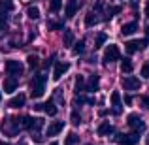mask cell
<instances>
[{
	"instance_id": "cell-10",
	"label": "cell",
	"mask_w": 149,
	"mask_h": 145,
	"mask_svg": "<svg viewBox=\"0 0 149 145\" xmlns=\"http://www.w3.org/2000/svg\"><path fill=\"white\" fill-rule=\"evenodd\" d=\"M36 108V111H45L47 115H57V105L53 104V100H47V102H44V104H38V105H34Z\"/></svg>"
},
{
	"instance_id": "cell-14",
	"label": "cell",
	"mask_w": 149,
	"mask_h": 145,
	"mask_svg": "<svg viewBox=\"0 0 149 145\" xmlns=\"http://www.w3.org/2000/svg\"><path fill=\"white\" fill-rule=\"evenodd\" d=\"M17 87H19V83H17V79H15V77H8V79H4V85H2L4 92L11 94V92L17 91Z\"/></svg>"
},
{
	"instance_id": "cell-26",
	"label": "cell",
	"mask_w": 149,
	"mask_h": 145,
	"mask_svg": "<svg viewBox=\"0 0 149 145\" xmlns=\"http://www.w3.org/2000/svg\"><path fill=\"white\" fill-rule=\"evenodd\" d=\"M26 15H29L30 19H34V21H36V19L40 17V10H38L36 6H30L29 10H26Z\"/></svg>"
},
{
	"instance_id": "cell-33",
	"label": "cell",
	"mask_w": 149,
	"mask_h": 145,
	"mask_svg": "<svg viewBox=\"0 0 149 145\" xmlns=\"http://www.w3.org/2000/svg\"><path fill=\"white\" fill-rule=\"evenodd\" d=\"M142 77H146V79H149V62H146V64L142 66Z\"/></svg>"
},
{
	"instance_id": "cell-22",
	"label": "cell",
	"mask_w": 149,
	"mask_h": 145,
	"mask_svg": "<svg viewBox=\"0 0 149 145\" xmlns=\"http://www.w3.org/2000/svg\"><path fill=\"white\" fill-rule=\"evenodd\" d=\"M121 70H123L125 74H130L132 72V60L130 58H121Z\"/></svg>"
},
{
	"instance_id": "cell-35",
	"label": "cell",
	"mask_w": 149,
	"mask_h": 145,
	"mask_svg": "<svg viewBox=\"0 0 149 145\" xmlns=\"http://www.w3.org/2000/svg\"><path fill=\"white\" fill-rule=\"evenodd\" d=\"M6 26H8V23H6V15H0V32H2V30H6Z\"/></svg>"
},
{
	"instance_id": "cell-20",
	"label": "cell",
	"mask_w": 149,
	"mask_h": 145,
	"mask_svg": "<svg viewBox=\"0 0 149 145\" xmlns=\"http://www.w3.org/2000/svg\"><path fill=\"white\" fill-rule=\"evenodd\" d=\"M96 23H98V15H96V11H91L89 15H85V26H95Z\"/></svg>"
},
{
	"instance_id": "cell-5",
	"label": "cell",
	"mask_w": 149,
	"mask_h": 145,
	"mask_svg": "<svg viewBox=\"0 0 149 145\" xmlns=\"http://www.w3.org/2000/svg\"><path fill=\"white\" fill-rule=\"evenodd\" d=\"M147 45H149V40H130V42L125 44V51H127L128 55H134V53H138L140 49L147 47Z\"/></svg>"
},
{
	"instance_id": "cell-36",
	"label": "cell",
	"mask_w": 149,
	"mask_h": 145,
	"mask_svg": "<svg viewBox=\"0 0 149 145\" xmlns=\"http://www.w3.org/2000/svg\"><path fill=\"white\" fill-rule=\"evenodd\" d=\"M72 123H74V124H79V123H81L79 113H77V111H74V113H72Z\"/></svg>"
},
{
	"instance_id": "cell-11",
	"label": "cell",
	"mask_w": 149,
	"mask_h": 145,
	"mask_svg": "<svg viewBox=\"0 0 149 145\" xmlns=\"http://www.w3.org/2000/svg\"><path fill=\"white\" fill-rule=\"evenodd\" d=\"M77 10H79V2H77V0H68V2H66V8H64V15L68 19H72L74 15L77 13Z\"/></svg>"
},
{
	"instance_id": "cell-44",
	"label": "cell",
	"mask_w": 149,
	"mask_h": 145,
	"mask_svg": "<svg viewBox=\"0 0 149 145\" xmlns=\"http://www.w3.org/2000/svg\"><path fill=\"white\" fill-rule=\"evenodd\" d=\"M0 100H2V98H0Z\"/></svg>"
},
{
	"instance_id": "cell-13",
	"label": "cell",
	"mask_w": 149,
	"mask_h": 145,
	"mask_svg": "<svg viewBox=\"0 0 149 145\" xmlns=\"http://www.w3.org/2000/svg\"><path fill=\"white\" fill-rule=\"evenodd\" d=\"M123 87L127 89V91H138V89H140V79L134 77V76L125 77V79H123Z\"/></svg>"
},
{
	"instance_id": "cell-34",
	"label": "cell",
	"mask_w": 149,
	"mask_h": 145,
	"mask_svg": "<svg viewBox=\"0 0 149 145\" xmlns=\"http://www.w3.org/2000/svg\"><path fill=\"white\" fill-rule=\"evenodd\" d=\"M140 102H142V108L149 111V96H142V100H140Z\"/></svg>"
},
{
	"instance_id": "cell-18",
	"label": "cell",
	"mask_w": 149,
	"mask_h": 145,
	"mask_svg": "<svg viewBox=\"0 0 149 145\" xmlns=\"http://www.w3.org/2000/svg\"><path fill=\"white\" fill-rule=\"evenodd\" d=\"M121 32H123L125 36H130V34H136V32H138V23H136V21H132V23H127V25H123Z\"/></svg>"
},
{
	"instance_id": "cell-32",
	"label": "cell",
	"mask_w": 149,
	"mask_h": 145,
	"mask_svg": "<svg viewBox=\"0 0 149 145\" xmlns=\"http://www.w3.org/2000/svg\"><path fill=\"white\" fill-rule=\"evenodd\" d=\"M47 26H49L51 30H61V28H62V23H61V21H49Z\"/></svg>"
},
{
	"instance_id": "cell-42",
	"label": "cell",
	"mask_w": 149,
	"mask_h": 145,
	"mask_svg": "<svg viewBox=\"0 0 149 145\" xmlns=\"http://www.w3.org/2000/svg\"><path fill=\"white\" fill-rule=\"evenodd\" d=\"M51 145H58V143H57V142H51Z\"/></svg>"
},
{
	"instance_id": "cell-37",
	"label": "cell",
	"mask_w": 149,
	"mask_h": 145,
	"mask_svg": "<svg viewBox=\"0 0 149 145\" xmlns=\"http://www.w3.org/2000/svg\"><path fill=\"white\" fill-rule=\"evenodd\" d=\"M104 6H106V4L102 2V0H98V2L95 4V11H100V10H104Z\"/></svg>"
},
{
	"instance_id": "cell-2",
	"label": "cell",
	"mask_w": 149,
	"mask_h": 145,
	"mask_svg": "<svg viewBox=\"0 0 149 145\" xmlns=\"http://www.w3.org/2000/svg\"><path fill=\"white\" fill-rule=\"evenodd\" d=\"M19 130H21V123H19V119H6L2 123V132L6 136H17Z\"/></svg>"
},
{
	"instance_id": "cell-17",
	"label": "cell",
	"mask_w": 149,
	"mask_h": 145,
	"mask_svg": "<svg viewBox=\"0 0 149 145\" xmlns=\"http://www.w3.org/2000/svg\"><path fill=\"white\" fill-rule=\"evenodd\" d=\"M25 102H26V96L25 94H17V96H13L10 100V108H13V109H19V108H23V105H25Z\"/></svg>"
},
{
	"instance_id": "cell-21",
	"label": "cell",
	"mask_w": 149,
	"mask_h": 145,
	"mask_svg": "<svg viewBox=\"0 0 149 145\" xmlns=\"http://www.w3.org/2000/svg\"><path fill=\"white\" fill-rule=\"evenodd\" d=\"M106 40H108V36H106L104 32H98V34H96V38H95V49H100L102 45L106 44Z\"/></svg>"
},
{
	"instance_id": "cell-3",
	"label": "cell",
	"mask_w": 149,
	"mask_h": 145,
	"mask_svg": "<svg viewBox=\"0 0 149 145\" xmlns=\"http://www.w3.org/2000/svg\"><path fill=\"white\" fill-rule=\"evenodd\" d=\"M102 60L106 62V64H109V62H115V60H121V51L117 45H108L104 51V57H102Z\"/></svg>"
},
{
	"instance_id": "cell-30",
	"label": "cell",
	"mask_w": 149,
	"mask_h": 145,
	"mask_svg": "<svg viewBox=\"0 0 149 145\" xmlns=\"http://www.w3.org/2000/svg\"><path fill=\"white\" fill-rule=\"evenodd\" d=\"M85 89V81H83V77L81 76H77L76 77V92H81Z\"/></svg>"
},
{
	"instance_id": "cell-7",
	"label": "cell",
	"mask_w": 149,
	"mask_h": 145,
	"mask_svg": "<svg viewBox=\"0 0 149 145\" xmlns=\"http://www.w3.org/2000/svg\"><path fill=\"white\" fill-rule=\"evenodd\" d=\"M127 124H128V126H130L134 132H140V130H143V128H146V124L142 123V117L136 115V113H132V115L127 117Z\"/></svg>"
},
{
	"instance_id": "cell-23",
	"label": "cell",
	"mask_w": 149,
	"mask_h": 145,
	"mask_svg": "<svg viewBox=\"0 0 149 145\" xmlns=\"http://www.w3.org/2000/svg\"><path fill=\"white\" fill-rule=\"evenodd\" d=\"M26 62H29V68L30 70H36L38 64H40V58H38L36 55H29V57H26Z\"/></svg>"
},
{
	"instance_id": "cell-25",
	"label": "cell",
	"mask_w": 149,
	"mask_h": 145,
	"mask_svg": "<svg viewBox=\"0 0 149 145\" xmlns=\"http://www.w3.org/2000/svg\"><path fill=\"white\" fill-rule=\"evenodd\" d=\"M83 49H85V42H83V40H79L77 44H74L72 53H74V55H81V53H83Z\"/></svg>"
},
{
	"instance_id": "cell-41",
	"label": "cell",
	"mask_w": 149,
	"mask_h": 145,
	"mask_svg": "<svg viewBox=\"0 0 149 145\" xmlns=\"http://www.w3.org/2000/svg\"><path fill=\"white\" fill-rule=\"evenodd\" d=\"M146 40H149V26L146 28Z\"/></svg>"
},
{
	"instance_id": "cell-39",
	"label": "cell",
	"mask_w": 149,
	"mask_h": 145,
	"mask_svg": "<svg viewBox=\"0 0 149 145\" xmlns=\"http://www.w3.org/2000/svg\"><path fill=\"white\" fill-rule=\"evenodd\" d=\"M53 60H55V58H53V57H49L47 60H45V64H44V66H45V68H47V66H51V62H53Z\"/></svg>"
},
{
	"instance_id": "cell-15",
	"label": "cell",
	"mask_w": 149,
	"mask_h": 145,
	"mask_svg": "<svg viewBox=\"0 0 149 145\" xmlns=\"http://www.w3.org/2000/svg\"><path fill=\"white\" fill-rule=\"evenodd\" d=\"M109 102H111L113 111H115V113H119L121 109H123V100H121V94H119L117 91H113V92H111V96H109Z\"/></svg>"
},
{
	"instance_id": "cell-40",
	"label": "cell",
	"mask_w": 149,
	"mask_h": 145,
	"mask_svg": "<svg viewBox=\"0 0 149 145\" xmlns=\"http://www.w3.org/2000/svg\"><path fill=\"white\" fill-rule=\"evenodd\" d=\"M146 15L149 17V0H147V6H146Z\"/></svg>"
},
{
	"instance_id": "cell-12",
	"label": "cell",
	"mask_w": 149,
	"mask_h": 145,
	"mask_svg": "<svg viewBox=\"0 0 149 145\" xmlns=\"http://www.w3.org/2000/svg\"><path fill=\"white\" fill-rule=\"evenodd\" d=\"M98 85H100V77L96 76V74H93V76H89V79H87L85 91L87 92H96L98 91Z\"/></svg>"
},
{
	"instance_id": "cell-19",
	"label": "cell",
	"mask_w": 149,
	"mask_h": 145,
	"mask_svg": "<svg viewBox=\"0 0 149 145\" xmlns=\"http://www.w3.org/2000/svg\"><path fill=\"white\" fill-rule=\"evenodd\" d=\"M113 130H115V128L109 123H102L98 126V136H109V134H113Z\"/></svg>"
},
{
	"instance_id": "cell-38",
	"label": "cell",
	"mask_w": 149,
	"mask_h": 145,
	"mask_svg": "<svg viewBox=\"0 0 149 145\" xmlns=\"http://www.w3.org/2000/svg\"><path fill=\"white\" fill-rule=\"evenodd\" d=\"M125 104H128V105L132 104V96H130V94H127V96H125Z\"/></svg>"
},
{
	"instance_id": "cell-16",
	"label": "cell",
	"mask_w": 149,
	"mask_h": 145,
	"mask_svg": "<svg viewBox=\"0 0 149 145\" xmlns=\"http://www.w3.org/2000/svg\"><path fill=\"white\" fill-rule=\"evenodd\" d=\"M62 128H64V123H62V121H55V123H51V124H49V128H47V136H49V138H53V136L61 134Z\"/></svg>"
},
{
	"instance_id": "cell-8",
	"label": "cell",
	"mask_w": 149,
	"mask_h": 145,
	"mask_svg": "<svg viewBox=\"0 0 149 145\" xmlns=\"http://www.w3.org/2000/svg\"><path fill=\"white\" fill-rule=\"evenodd\" d=\"M23 70H25V66L19 60H6V72L10 76H21Z\"/></svg>"
},
{
	"instance_id": "cell-4",
	"label": "cell",
	"mask_w": 149,
	"mask_h": 145,
	"mask_svg": "<svg viewBox=\"0 0 149 145\" xmlns=\"http://www.w3.org/2000/svg\"><path fill=\"white\" fill-rule=\"evenodd\" d=\"M138 132H134V134H117L113 136V142L119 143V145H136L138 143Z\"/></svg>"
},
{
	"instance_id": "cell-27",
	"label": "cell",
	"mask_w": 149,
	"mask_h": 145,
	"mask_svg": "<svg viewBox=\"0 0 149 145\" xmlns=\"http://www.w3.org/2000/svg\"><path fill=\"white\" fill-rule=\"evenodd\" d=\"M0 10L2 11H11L13 10V2H11V0H0Z\"/></svg>"
},
{
	"instance_id": "cell-29",
	"label": "cell",
	"mask_w": 149,
	"mask_h": 145,
	"mask_svg": "<svg viewBox=\"0 0 149 145\" xmlns=\"http://www.w3.org/2000/svg\"><path fill=\"white\" fill-rule=\"evenodd\" d=\"M77 142H79V136L77 134H70V136H66L64 145H77Z\"/></svg>"
},
{
	"instance_id": "cell-6",
	"label": "cell",
	"mask_w": 149,
	"mask_h": 145,
	"mask_svg": "<svg viewBox=\"0 0 149 145\" xmlns=\"http://www.w3.org/2000/svg\"><path fill=\"white\" fill-rule=\"evenodd\" d=\"M42 124H44V121L36 119V117H30V115H25L21 119V126L26 128V130H38V128H42Z\"/></svg>"
},
{
	"instance_id": "cell-9",
	"label": "cell",
	"mask_w": 149,
	"mask_h": 145,
	"mask_svg": "<svg viewBox=\"0 0 149 145\" xmlns=\"http://www.w3.org/2000/svg\"><path fill=\"white\" fill-rule=\"evenodd\" d=\"M68 70H70V62H61V60H57V64L53 66V79H55V81L61 79V77L64 76Z\"/></svg>"
},
{
	"instance_id": "cell-24",
	"label": "cell",
	"mask_w": 149,
	"mask_h": 145,
	"mask_svg": "<svg viewBox=\"0 0 149 145\" xmlns=\"http://www.w3.org/2000/svg\"><path fill=\"white\" fill-rule=\"evenodd\" d=\"M49 10L53 11V13L61 11L62 10V0H51V2H49Z\"/></svg>"
},
{
	"instance_id": "cell-28",
	"label": "cell",
	"mask_w": 149,
	"mask_h": 145,
	"mask_svg": "<svg viewBox=\"0 0 149 145\" xmlns=\"http://www.w3.org/2000/svg\"><path fill=\"white\" fill-rule=\"evenodd\" d=\"M117 13H121V6H113V8H109L108 13H106V21H109V19H111L113 15H117Z\"/></svg>"
},
{
	"instance_id": "cell-43",
	"label": "cell",
	"mask_w": 149,
	"mask_h": 145,
	"mask_svg": "<svg viewBox=\"0 0 149 145\" xmlns=\"http://www.w3.org/2000/svg\"><path fill=\"white\" fill-rule=\"evenodd\" d=\"M0 145H8V143H6V142H0Z\"/></svg>"
},
{
	"instance_id": "cell-31",
	"label": "cell",
	"mask_w": 149,
	"mask_h": 145,
	"mask_svg": "<svg viewBox=\"0 0 149 145\" xmlns=\"http://www.w3.org/2000/svg\"><path fill=\"white\" fill-rule=\"evenodd\" d=\"M72 40H74L72 32H70V30H66V32H64V45H66V47H72Z\"/></svg>"
},
{
	"instance_id": "cell-1",
	"label": "cell",
	"mask_w": 149,
	"mask_h": 145,
	"mask_svg": "<svg viewBox=\"0 0 149 145\" xmlns=\"http://www.w3.org/2000/svg\"><path fill=\"white\" fill-rule=\"evenodd\" d=\"M45 83H47V77L44 74H36L30 81V96L32 98H40L45 92Z\"/></svg>"
}]
</instances>
